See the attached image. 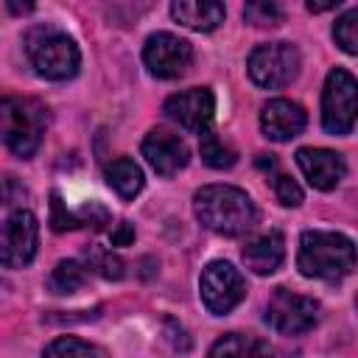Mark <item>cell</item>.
Here are the masks:
<instances>
[{"mask_svg":"<svg viewBox=\"0 0 358 358\" xmlns=\"http://www.w3.org/2000/svg\"><path fill=\"white\" fill-rule=\"evenodd\" d=\"M358 120V78L333 67L322 90V126L327 134H350Z\"/></svg>","mask_w":358,"mask_h":358,"instance_id":"5","label":"cell"},{"mask_svg":"<svg viewBox=\"0 0 358 358\" xmlns=\"http://www.w3.org/2000/svg\"><path fill=\"white\" fill-rule=\"evenodd\" d=\"M299 50L291 42H266L257 45L246 59L249 78L263 90H280L291 84L299 73Z\"/></svg>","mask_w":358,"mask_h":358,"instance_id":"6","label":"cell"},{"mask_svg":"<svg viewBox=\"0 0 358 358\" xmlns=\"http://www.w3.org/2000/svg\"><path fill=\"white\" fill-rule=\"evenodd\" d=\"M50 227H53L56 232H67V229L81 227L78 213L67 210V207L62 204V196H59V193H53V196H50Z\"/></svg>","mask_w":358,"mask_h":358,"instance_id":"26","label":"cell"},{"mask_svg":"<svg viewBox=\"0 0 358 358\" xmlns=\"http://www.w3.org/2000/svg\"><path fill=\"white\" fill-rule=\"evenodd\" d=\"M358 263L355 243L330 229H305L299 238L296 249V268L305 277L324 280V282H338L347 274H352Z\"/></svg>","mask_w":358,"mask_h":358,"instance_id":"2","label":"cell"},{"mask_svg":"<svg viewBox=\"0 0 358 358\" xmlns=\"http://www.w3.org/2000/svg\"><path fill=\"white\" fill-rule=\"evenodd\" d=\"M45 126H48V109L39 101L20 98V95H6L0 101V131H3V143L17 157H22V159L34 157V151L42 143Z\"/></svg>","mask_w":358,"mask_h":358,"instance_id":"4","label":"cell"},{"mask_svg":"<svg viewBox=\"0 0 358 358\" xmlns=\"http://www.w3.org/2000/svg\"><path fill=\"white\" fill-rule=\"evenodd\" d=\"M171 17L190 31L207 34L224 22L227 11L221 3H213V0H176L171 3Z\"/></svg>","mask_w":358,"mask_h":358,"instance_id":"16","label":"cell"},{"mask_svg":"<svg viewBox=\"0 0 358 358\" xmlns=\"http://www.w3.org/2000/svg\"><path fill=\"white\" fill-rule=\"evenodd\" d=\"M42 358H103V352L90 341H81L76 336H62L42 350Z\"/></svg>","mask_w":358,"mask_h":358,"instance_id":"21","label":"cell"},{"mask_svg":"<svg viewBox=\"0 0 358 358\" xmlns=\"http://www.w3.org/2000/svg\"><path fill=\"white\" fill-rule=\"evenodd\" d=\"M143 62H145L151 76L171 81V78H179V76L187 73V67L193 62V48H190L187 39H182L176 34L157 31L145 39Z\"/></svg>","mask_w":358,"mask_h":358,"instance_id":"9","label":"cell"},{"mask_svg":"<svg viewBox=\"0 0 358 358\" xmlns=\"http://www.w3.org/2000/svg\"><path fill=\"white\" fill-rule=\"evenodd\" d=\"M193 213L196 218L215 235L238 238L246 235L255 221L257 210L246 190L235 185H204L193 193Z\"/></svg>","mask_w":358,"mask_h":358,"instance_id":"1","label":"cell"},{"mask_svg":"<svg viewBox=\"0 0 358 358\" xmlns=\"http://www.w3.org/2000/svg\"><path fill=\"white\" fill-rule=\"evenodd\" d=\"M143 157L159 176H173L187 165L190 151L179 134L165 129H151L143 140Z\"/></svg>","mask_w":358,"mask_h":358,"instance_id":"12","label":"cell"},{"mask_svg":"<svg viewBox=\"0 0 358 358\" xmlns=\"http://www.w3.org/2000/svg\"><path fill=\"white\" fill-rule=\"evenodd\" d=\"M87 266L95 274L106 277V280H120L123 277V268H126V263L112 249H103V246H90L87 249Z\"/></svg>","mask_w":358,"mask_h":358,"instance_id":"22","label":"cell"},{"mask_svg":"<svg viewBox=\"0 0 358 358\" xmlns=\"http://www.w3.org/2000/svg\"><path fill=\"white\" fill-rule=\"evenodd\" d=\"M246 268L257 277H268L274 274L282 260H285V238L280 229H268V232H260L255 238L246 241L243 252H241Z\"/></svg>","mask_w":358,"mask_h":358,"instance_id":"15","label":"cell"},{"mask_svg":"<svg viewBox=\"0 0 358 358\" xmlns=\"http://www.w3.org/2000/svg\"><path fill=\"white\" fill-rule=\"evenodd\" d=\"M319 310L322 308L313 296L277 288L263 308V322L280 336H302L319 322Z\"/></svg>","mask_w":358,"mask_h":358,"instance_id":"7","label":"cell"},{"mask_svg":"<svg viewBox=\"0 0 358 358\" xmlns=\"http://www.w3.org/2000/svg\"><path fill=\"white\" fill-rule=\"evenodd\" d=\"M78 213V221H81V227H92V229H101L106 221H109V213L101 207V204H84L81 210H76Z\"/></svg>","mask_w":358,"mask_h":358,"instance_id":"27","label":"cell"},{"mask_svg":"<svg viewBox=\"0 0 358 358\" xmlns=\"http://www.w3.org/2000/svg\"><path fill=\"white\" fill-rule=\"evenodd\" d=\"M25 56H28L31 67L36 70V76H42L48 81H67L78 73V64H81V53H78V45L73 42V36H67L62 28H56L50 22L28 28Z\"/></svg>","mask_w":358,"mask_h":358,"instance_id":"3","label":"cell"},{"mask_svg":"<svg viewBox=\"0 0 358 358\" xmlns=\"http://www.w3.org/2000/svg\"><path fill=\"white\" fill-rule=\"evenodd\" d=\"M201 140H199V151H201V159L210 165V168H232L235 165V159H238V154H235V148L229 145V143H224L215 131H201L199 134Z\"/></svg>","mask_w":358,"mask_h":358,"instance_id":"20","label":"cell"},{"mask_svg":"<svg viewBox=\"0 0 358 358\" xmlns=\"http://www.w3.org/2000/svg\"><path fill=\"white\" fill-rule=\"evenodd\" d=\"M39 246V221L31 210H14L8 213L3 224V266L6 268H22L36 257Z\"/></svg>","mask_w":358,"mask_h":358,"instance_id":"10","label":"cell"},{"mask_svg":"<svg viewBox=\"0 0 358 358\" xmlns=\"http://www.w3.org/2000/svg\"><path fill=\"white\" fill-rule=\"evenodd\" d=\"M338 6V0H333V3H308V11H327V8H336Z\"/></svg>","mask_w":358,"mask_h":358,"instance_id":"29","label":"cell"},{"mask_svg":"<svg viewBox=\"0 0 358 358\" xmlns=\"http://www.w3.org/2000/svg\"><path fill=\"white\" fill-rule=\"evenodd\" d=\"M199 296L213 316H227L246 296V280L229 260H213L201 268Z\"/></svg>","mask_w":358,"mask_h":358,"instance_id":"8","label":"cell"},{"mask_svg":"<svg viewBox=\"0 0 358 358\" xmlns=\"http://www.w3.org/2000/svg\"><path fill=\"white\" fill-rule=\"evenodd\" d=\"M355 308H358V299H355Z\"/></svg>","mask_w":358,"mask_h":358,"instance_id":"30","label":"cell"},{"mask_svg":"<svg viewBox=\"0 0 358 358\" xmlns=\"http://www.w3.org/2000/svg\"><path fill=\"white\" fill-rule=\"evenodd\" d=\"M333 39L336 45L350 53V56H358V6L344 11L336 22H333Z\"/></svg>","mask_w":358,"mask_h":358,"instance_id":"23","label":"cell"},{"mask_svg":"<svg viewBox=\"0 0 358 358\" xmlns=\"http://www.w3.org/2000/svg\"><path fill=\"white\" fill-rule=\"evenodd\" d=\"M243 20L255 28H274L282 22V8L271 0H255V3H246Z\"/></svg>","mask_w":358,"mask_h":358,"instance_id":"24","label":"cell"},{"mask_svg":"<svg viewBox=\"0 0 358 358\" xmlns=\"http://www.w3.org/2000/svg\"><path fill=\"white\" fill-rule=\"evenodd\" d=\"M162 112L179 123L185 131H207L213 115H215V95L210 87H193V90H185V92H176L165 101Z\"/></svg>","mask_w":358,"mask_h":358,"instance_id":"11","label":"cell"},{"mask_svg":"<svg viewBox=\"0 0 358 358\" xmlns=\"http://www.w3.org/2000/svg\"><path fill=\"white\" fill-rule=\"evenodd\" d=\"M308 123V112L288 98H271L260 109V131L274 143H288L302 134Z\"/></svg>","mask_w":358,"mask_h":358,"instance_id":"13","label":"cell"},{"mask_svg":"<svg viewBox=\"0 0 358 358\" xmlns=\"http://www.w3.org/2000/svg\"><path fill=\"white\" fill-rule=\"evenodd\" d=\"M207 358H274V350L255 336L224 333L207 352Z\"/></svg>","mask_w":358,"mask_h":358,"instance_id":"17","label":"cell"},{"mask_svg":"<svg viewBox=\"0 0 358 358\" xmlns=\"http://www.w3.org/2000/svg\"><path fill=\"white\" fill-rule=\"evenodd\" d=\"M87 282V268L78 260H59L48 277V288L53 294H76Z\"/></svg>","mask_w":358,"mask_h":358,"instance_id":"19","label":"cell"},{"mask_svg":"<svg viewBox=\"0 0 358 358\" xmlns=\"http://www.w3.org/2000/svg\"><path fill=\"white\" fill-rule=\"evenodd\" d=\"M129 243H134V227L129 221H120L112 229V246H129Z\"/></svg>","mask_w":358,"mask_h":358,"instance_id":"28","label":"cell"},{"mask_svg":"<svg viewBox=\"0 0 358 358\" xmlns=\"http://www.w3.org/2000/svg\"><path fill=\"white\" fill-rule=\"evenodd\" d=\"M103 176H106V182H109V187H112L120 199H134V196L143 190V185H145L140 165H137L134 159H129V157L112 159V162L106 165Z\"/></svg>","mask_w":358,"mask_h":358,"instance_id":"18","label":"cell"},{"mask_svg":"<svg viewBox=\"0 0 358 358\" xmlns=\"http://www.w3.org/2000/svg\"><path fill=\"white\" fill-rule=\"evenodd\" d=\"M271 187H274V196L282 207H299L302 204V187L282 171H274L271 173Z\"/></svg>","mask_w":358,"mask_h":358,"instance_id":"25","label":"cell"},{"mask_svg":"<svg viewBox=\"0 0 358 358\" xmlns=\"http://www.w3.org/2000/svg\"><path fill=\"white\" fill-rule=\"evenodd\" d=\"M296 165L316 190H333L341 185L347 173V162L338 151L330 148H299L296 151Z\"/></svg>","mask_w":358,"mask_h":358,"instance_id":"14","label":"cell"}]
</instances>
